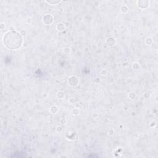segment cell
<instances>
[{"instance_id":"obj_1","label":"cell","mask_w":158,"mask_h":158,"mask_svg":"<svg viewBox=\"0 0 158 158\" xmlns=\"http://www.w3.org/2000/svg\"><path fill=\"white\" fill-rule=\"evenodd\" d=\"M4 43L6 46L10 49L19 48L22 43V38L20 34L15 31H10L4 36Z\"/></svg>"}]
</instances>
